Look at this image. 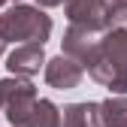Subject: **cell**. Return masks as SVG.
Returning <instances> with one entry per match:
<instances>
[{
	"mask_svg": "<svg viewBox=\"0 0 127 127\" xmlns=\"http://www.w3.org/2000/svg\"><path fill=\"white\" fill-rule=\"evenodd\" d=\"M39 9H52V6H64V0H33Z\"/></svg>",
	"mask_w": 127,
	"mask_h": 127,
	"instance_id": "obj_11",
	"label": "cell"
},
{
	"mask_svg": "<svg viewBox=\"0 0 127 127\" xmlns=\"http://www.w3.org/2000/svg\"><path fill=\"white\" fill-rule=\"evenodd\" d=\"M100 39H103V33H97V30H88V27H76V24H70L67 33H64V39H61V42H64V52H61V55L73 58L76 64H82V70H85L88 64L94 61V55H97Z\"/></svg>",
	"mask_w": 127,
	"mask_h": 127,
	"instance_id": "obj_5",
	"label": "cell"
},
{
	"mask_svg": "<svg viewBox=\"0 0 127 127\" xmlns=\"http://www.w3.org/2000/svg\"><path fill=\"white\" fill-rule=\"evenodd\" d=\"M52 36V15H45L39 6L12 3L0 15V39L18 42V45H45Z\"/></svg>",
	"mask_w": 127,
	"mask_h": 127,
	"instance_id": "obj_2",
	"label": "cell"
},
{
	"mask_svg": "<svg viewBox=\"0 0 127 127\" xmlns=\"http://www.w3.org/2000/svg\"><path fill=\"white\" fill-rule=\"evenodd\" d=\"M61 127H100L97 103H67L61 109Z\"/></svg>",
	"mask_w": 127,
	"mask_h": 127,
	"instance_id": "obj_8",
	"label": "cell"
},
{
	"mask_svg": "<svg viewBox=\"0 0 127 127\" xmlns=\"http://www.w3.org/2000/svg\"><path fill=\"white\" fill-rule=\"evenodd\" d=\"M3 52H6V42H3V39H0V58H3Z\"/></svg>",
	"mask_w": 127,
	"mask_h": 127,
	"instance_id": "obj_12",
	"label": "cell"
},
{
	"mask_svg": "<svg viewBox=\"0 0 127 127\" xmlns=\"http://www.w3.org/2000/svg\"><path fill=\"white\" fill-rule=\"evenodd\" d=\"M33 103H36V85L30 79H15V76L0 79V109L6 112V121L12 127H24Z\"/></svg>",
	"mask_w": 127,
	"mask_h": 127,
	"instance_id": "obj_3",
	"label": "cell"
},
{
	"mask_svg": "<svg viewBox=\"0 0 127 127\" xmlns=\"http://www.w3.org/2000/svg\"><path fill=\"white\" fill-rule=\"evenodd\" d=\"M3 3H6V0H0V6H3Z\"/></svg>",
	"mask_w": 127,
	"mask_h": 127,
	"instance_id": "obj_13",
	"label": "cell"
},
{
	"mask_svg": "<svg viewBox=\"0 0 127 127\" xmlns=\"http://www.w3.org/2000/svg\"><path fill=\"white\" fill-rule=\"evenodd\" d=\"M45 82H49V88H58V91H73L82 85V79H85V70H82V64H76L73 58L67 55H58L52 61H45Z\"/></svg>",
	"mask_w": 127,
	"mask_h": 127,
	"instance_id": "obj_6",
	"label": "cell"
},
{
	"mask_svg": "<svg viewBox=\"0 0 127 127\" xmlns=\"http://www.w3.org/2000/svg\"><path fill=\"white\" fill-rule=\"evenodd\" d=\"M100 127H127V97H106L97 103Z\"/></svg>",
	"mask_w": 127,
	"mask_h": 127,
	"instance_id": "obj_9",
	"label": "cell"
},
{
	"mask_svg": "<svg viewBox=\"0 0 127 127\" xmlns=\"http://www.w3.org/2000/svg\"><path fill=\"white\" fill-rule=\"evenodd\" d=\"M85 70L94 82L112 91V97H127V27L106 30L97 55Z\"/></svg>",
	"mask_w": 127,
	"mask_h": 127,
	"instance_id": "obj_1",
	"label": "cell"
},
{
	"mask_svg": "<svg viewBox=\"0 0 127 127\" xmlns=\"http://www.w3.org/2000/svg\"><path fill=\"white\" fill-rule=\"evenodd\" d=\"M64 15L76 27L106 33L112 24V3L109 0H64Z\"/></svg>",
	"mask_w": 127,
	"mask_h": 127,
	"instance_id": "obj_4",
	"label": "cell"
},
{
	"mask_svg": "<svg viewBox=\"0 0 127 127\" xmlns=\"http://www.w3.org/2000/svg\"><path fill=\"white\" fill-rule=\"evenodd\" d=\"M24 127H61V109L52 100L36 97V103H33V109H30Z\"/></svg>",
	"mask_w": 127,
	"mask_h": 127,
	"instance_id": "obj_10",
	"label": "cell"
},
{
	"mask_svg": "<svg viewBox=\"0 0 127 127\" xmlns=\"http://www.w3.org/2000/svg\"><path fill=\"white\" fill-rule=\"evenodd\" d=\"M45 52H42V45H15V49L9 52L6 58V70L15 76V79H33L42 67H45Z\"/></svg>",
	"mask_w": 127,
	"mask_h": 127,
	"instance_id": "obj_7",
	"label": "cell"
}]
</instances>
